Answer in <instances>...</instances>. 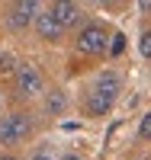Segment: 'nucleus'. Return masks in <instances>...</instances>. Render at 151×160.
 Segmentation results:
<instances>
[{
	"instance_id": "nucleus-11",
	"label": "nucleus",
	"mask_w": 151,
	"mask_h": 160,
	"mask_svg": "<svg viewBox=\"0 0 151 160\" xmlns=\"http://www.w3.org/2000/svg\"><path fill=\"white\" fill-rule=\"evenodd\" d=\"M138 55L142 58H151V29H145L142 38H138Z\"/></svg>"
},
{
	"instance_id": "nucleus-4",
	"label": "nucleus",
	"mask_w": 151,
	"mask_h": 160,
	"mask_svg": "<svg viewBox=\"0 0 151 160\" xmlns=\"http://www.w3.org/2000/svg\"><path fill=\"white\" fill-rule=\"evenodd\" d=\"M35 32H39L42 42H58V38L64 35L61 22L51 16V10H45V13H39V16H35Z\"/></svg>"
},
{
	"instance_id": "nucleus-1",
	"label": "nucleus",
	"mask_w": 151,
	"mask_h": 160,
	"mask_svg": "<svg viewBox=\"0 0 151 160\" xmlns=\"http://www.w3.org/2000/svg\"><path fill=\"white\" fill-rule=\"evenodd\" d=\"M32 135V122L29 115L23 112H13V115H3L0 118V144H19Z\"/></svg>"
},
{
	"instance_id": "nucleus-13",
	"label": "nucleus",
	"mask_w": 151,
	"mask_h": 160,
	"mask_svg": "<svg viewBox=\"0 0 151 160\" xmlns=\"http://www.w3.org/2000/svg\"><path fill=\"white\" fill-rule=\"evenodd\" d=\"M13 71V55H0V74H10Z\"/></svg>"
},
{
	"instance_id": "nucleus-18",
	"label": "nucleus",
	"mask_w": 151,
	"mask_h": 160,
	"mask_svg": "<svg viewBox=\"0 0 151 160\" xmlns=\"http://www.w3.org/2000/svg\"><path fill=\"white\" fill-rule=\"evenodd\" d=\"M142 160H151V157H142Z\"/></svg>"
},
{
	"instance_id": "nucleus-3",
	"label": "nucleus",
	"mask_w": 151,
	"mask_h": 160,
	"mask_svg": "<svg viewBox=\"0 0 151 160\" xmlns=\"http://www.w3.org/2000/svg\"><path fill=\"white\" fill-rule=\"evenodd\" d=\"M42 93V74H39V68H32V64H19L16 68V96L23 99H32Z\"/></svg>"
},
{
	"instance_id": "nucleus-12",
	"label": "nucleus",
	"mask_w": 151,
	"mask_h": 160,
	"mask_svg": "<svg viewBox=\"0 0 151 160\" xmlns=\"http://www.w3.org/2000/svg\"><path fill=\"white\" fill-rule=\"evenodd\" d=\"M138 138H142V141H151V112L142 115V122H138Z\"/></svg>"
},
{
	"instance_id": "nucleus-15",
	"label": "nucleus",
	"mask_w": 151,
	"mask_h": 160,
	"mask_svg": "<svg viewBox=\"0 0 151 160\" xmlns=\"http://www.w3.org/2000/svg\"><path fill=\"white\" fill-rule=\"evenodd\" d=\"M61 160H80V157H77V154H64Z\"/></svg>"
},
{
	"instance_id": "nucleus-9",
	"label": "nucleus",
	"mask_w": 151,
	"mask_h": 160,
	"mask_svg": "<svg viewBox=\"0 0 151 160\" xmlns=\"http://www.w3.org/2000/svg\"><path fill=\"white\" fill-rule=\"evenodd\" d=\"M109 109H113V102H106L103 96L90 93V99H87V112H90V115H106Z\"/></svg>"
},
{
	"instance_id": "nucleus-10",
	"label": "nucleus",
	"mask_w": 151,
	"mask_h": 160,
	"mask_svg": "<svg viewBox=\"0 0 151 160\" xmlns=\"http://www.w3.org/2000/svg\"><path fill=\"white\" fill-rule=\"evenodd\" d=\"M122 51H126V35H122V32H116L113 38H109V55H122Z\"/></svg>"
},
{
	"instance_id": "nucleus-2",
	"label": "nucleus",
	"mask_w": 151,
	"mask_h": 160,
	"mask_svg": "<svg viewBox=\"0 0 151 160\" xmlns=\"http://www.w3.org/2000/svg\"><path fill=\"white\" fill-rule=\"evenodd\" d=\"M77 48L84 55H103V51H109V32L100 22H87L77 32Z\"/></svg>"
},
{
	"instance_id": "nucleus-17",
	"label": "nucleus",
	"mask_w": 151,
	"mask_h": 160,
	"mask_svg": "<svg viewBox=\"0 0 151 160\" xmlns=\"http://www.w3.org/2000/svg\"><path fill=\"white\" fill-rule=\"evenodd\" d=\"M0 160H19V157H13V154H3V157H0Z\"/></svg>"
},
{
	"instance_id": "nucleus-14",
	"label": "nucleus",
	"mask_w": 151,
	"mask_h": 160,
	"mask_svg": "<svg viewBox=\"0 0 151 160\" xmlns=\"http://www.w3.org/2000/svg\"><path fill=\"white\" fill-rule=\"evenodd\" d=\"M142 10H145V13H151V0H142Z\"/></svg>"
},
{
	"instance_id": "nucleus-7",
	"label": "nucleus",
	"mask_w": 151,
	"mask_h": 160,
	"mask_svg": "<svg viewBox=\"0 0 151 160\" xmlns=\"http://www.w3.org/2000/svg\"><path fill=\"white\" fill-rule=\"evenodd\" d=\"M119 90H122V83H119V77H116L113 71L100 74V77H97V87H93V93H97V96H103L106 102H116Z\"/></svg>"
},
{
	"instance_id": "nucleus-6",
	"label": "nucleus",
	"mask_w": 151,
	"mask_h": 160,
	"mask_svg": "<svg viewBox=\"0 0 151 160\" xmlns=\"http://www.w3.org/2000/svg\"><path fill=\"white\" fill-rule=\"evenodd\" d=\"M35 16H39V3L35 0H23V3H16L10 10V26L13 29H26L29 19H35Z\"/></svg>"
},
{
	"instance_id": "nucleus-16",
	"label": "nucleus",
	"mask_w": 151,
	"mask_h": 160,
	"mask_svg": "<svg viewBox=\"0 0 151 160\" xmlns=\"http://www.w3.org/2000/svg\"><path fill=\"white\" fill-rule=\"evenodd\" d=\"M32 160H51V157H45V154H35V157H32Z\"/></svg>"
},
{
	"instance_id": "nucleus-5",
	"label": "nucleus",
	"mask_w": 151,
	"mask_h": 160,
	"mask_svg": "<svg viewBox=\"0 0 151 160\" xmlns=\"http://www.w3.org/2000/svg\"><path fill=\"white\" fill-rule=\"evenodd\" d=\"M51 16L61 22V29H71V26H77L80 22V7L77 3H71V0H58V3H51Z\"/></svg>"
},
{
	"instance_id": "nucleus-8",
	"label": "nucleus",
	"mask_w": 151,
	"mask_h": 160,
	"mask_svg": "<svg viewBox=\"0 0 151 160\" xmlns=\"http://www.w3.org/2000/svg\"><path fill=\"white\" fill-rule=\"evenodd\" d=\"M64 109H67V96H64L61 90H51L48 96H45V112L48 115H61Z\"/></svg>"
}]
</instances>
